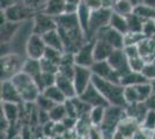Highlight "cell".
Returning a JSON list of instances; mask_svg holds the SVG:
<instances>
[{
  "instance_id": "obj_1",
  "label": "cell",
  "mask_w": 155,
  "mask_h": 139,
  "mask_svg": "<svg viewBox=\"0 0 155 139\" xmlns=\"http://www.w3.org/2000/svg\"><path fill=\"white\" fill-rule=\"evenodd\" d=\"M93 85L103 95L109 106L122 107V108L127 106L124 98V86H122L120 84L108 81L93 75Z\"/></svg>"
},
{
  "instance_id": "obj_2",
  "label": "cell",
  "mask_w": 155,
  "mask_h": 139,
  "mask_svg": "<svg viewBox=\"0 0 155 139\" xmlns=\"http://www.w3.org/2000/svg\"><path fill=\"white\" fill-rule=\"evenodd\" d=\"M11 81L19 91L23 103H35L38 96L42 94V91L39 89L36 81L26 73H18L11 79Z\"/></svg>"
},
{
  "instance_id": "obj_3",
  "label": "cell",
  "mask_w": 155,
  "mask_h": 139,
  "mask_svg": "<svg viewBox=\"0 0 155 139\" xmlns=\"http://www.w3.org/2000/svg\"><path fill=\"white\" fill-rule=\"evenodd\" d=\"M126 117L125 109L122 107L109 106L105 110L103 123L101 124L100 129L103 133L104 139H112L114 134L118 130L120 122Z\"/></svg>"
},
{
  "instance_id": "obj_4",
  "label": "cell",
  "mask_w": 155,
  "mask_h": 139,
  "mask_svg": "<svg viewBox=\"0 0 155 139\" xmlns=\"http://www.w3.org/2000/svg\"><path fill=\"white\" fill-rule=\"evenodd\" d=\"M27 57L19 53H9L1 56V81L11 80L18 73L22 72Z\"/></svg>"
},
{
  "instance_id": "obj_5",
  "label": "cell",
  "mask_w": 155,
  "mask_h": 139,
  "mask_svg": "<svg viewBox=\"0 0 155 139\" xmlns=\"http://www.w3.org/2000/svg\"><path fill=\"white\" fill-rule=\"evenodd\" d=\"M111 14H112L111 9H104V8L91 12L89 29H88V34H87V41H95L97 33L100 30H102L103 28L109 26Z\"/></svg>"
},
{
  "instance_id": "obj_6",
  "label": "cell",
  "mask_w": 155,
  "mask_h": 139,
  "mask_svg": "<svg viewBox=\"0 0 155 139\" xmlns=\"http://www.w3.org/2000/svg\"><path fill=\"white\" fill-rule=\"evenodd\" d=\"M7 21L15 22V23H25L27 21H30L34 19L36 12L32 11L31 8L26 6L22 1L15 2L13 6L7 8L5 11H1Z\"/></svg>"
},
{
  "instance_id": "obj_7",
  "label": "cell",
  "mask_w": 155,
  "mask_h": 139,
  "mask_svg": "<svg viewBox=\"0 0 155 139\" xmlns=\"http://www.w3.org/2000/svg\"><path fill=\"white\" fill-rule=\"evenodd\" d=\"M56 29H58L56 18L50 16L44 12H38L35 14L32 19V33L34 34L43 36Z\"/></svg>"
},
{
  "instance_id": "obj_8",
  "label": "cell",
  "mask_w": 155,
  "mask_h": 139,
  "mask_svg": "<svg viewBox=\"0 0 155 139\" xmlns=\"http://www.w3.org/2000/svg\"><path fill=\"white\" fill-rule=\"evenodd\" d=\"M46 49H48V46H46L43 37L32 33L27 41L26 57L29 59L41 60L44 57Z\"/></svg>"
},
{
  "instance_id": "obj_9",
  "label": "cell",
  "mask_w": 155,
  "mask_h": 139,
  "mask_svg": "<svg viewBox=\"0 0 155 139\" xmlns=\"http://www.w3.org/2000/svg\"><path fill=\"white\" fill-rule=\"evenodd\" d=\"M73 82H74V86L77 89L78 96L81 95L93 84V72H91V70L87 68V67L75 65Z\"/></svg>"
},
{
  "instance_id": "obj_10",
  "label": "cell",
  "mask_w": 155,
  "mask_h": 139,
  "mask_svg": "<svg viewBox=\"0 0 155 139\" xmlns=\"http://www.w3.org/2000/svg\"><path fill=\"white\" fill-rule=\"evenodd\" d=\"M107 61L110 64V66L119 74L120 79L123 78L124 75L129 74L132 71L131 67H130L129 58H127V56L124 52V49H122V50H115Z\"/></svg>"
},
{
  "instance_id": "obj_11",
  "label": "cell",
  "mask_w": 155,
  "mask_h": 139,
  "mask_svg": "<svg viewBox=\"0 0 155 139\" xmlns=\"http://www.w3.org/2000/svg\"><path fill=\"white\" fill-rule=\"evenodd\" d=\"M94 42L95 41H87L84 45L78 50L77 53L74 55L75 65L87 67V68H91V66L95 64V58H94Z\"/></svg>"
},
{
  "instance_id": "obj_12",
  "label": "cell",
  "mask_w": 155,
  "mask_h": 139,
  "mask_svg": "<svg viewBox=\"0 0 155 139\" xmlns=\"http://www.w3.org/2000/svg\"><path fill=\"white\" fill-rule=\"evenodd\" d=\"M95 40H102L105 41L107 43H109L115 50H122L125 48L124 43V35L118 33L117 30L112 29L110 26L103 28L102 30H100L97 33Z\"/></svg>"
},
{
  "instance_id": "obj_13",
  "label": "cell",
  "mask_w": 155,
  "mask_h": 139,
  "mask_svg": "<svg viewBox=\"0 0 155 139\" xmlns=\"http://www.w3.org/2000/svg\"><path fill=\"white\" fill-rule=\"evenodd\" d=\"M91 72H93V75H95L97 78L120 84V77H119V74L110 66V64L107 60L105 61H96L91 66Z\"/></svg>"
},
{
  "instance_id": "obj_14",
  "label": "cell",
  "mask_w": 155,
  "mask_h": 139,
  "mask_svg": "<svg viewBox=\"0 0 155 139\" xmlns=\"http://www.w3.org/2000/svg\"><path fill=\"white\" fill-rule=\"evenodd\" d=\"M0 98H1V102H5V103H15V104L23 103L19 91L16 89V87L14 86V84L11 80L1 81Z\"/></svg>"
},
{
  "instance_id": "obj_15",
  "label": "cell",
  "mask_w": 155,
  "mask_h": 139,
  "mask_svg": "<svg viewBox=\"0 0 155 139\" xmlns=\"http://www.w3.org/2000/svg\"><path fill=\"white\" fill-rule=\"evenodd\" d=\"M79 98L84 101L87 104H89L91 108L95 107H109V103L107 102V100L104 99V96L100 93V91L96 87L91 84L81 95H79Z\"/></svg>"
},
{
  "instance_id": "obj_16",
  "label": "cell",
  "mask_w": 155,
  "mask_h": 139,
  "mask_svg": "<svg viewBox=\"0 0 155 139\" xmlns=\"http://www.w3.org/2000/svg\"><path fill=\"white\" fill-rule=\"evenodd\" d=\"M22 104L1 102V115L8 121V123L11 124V126L20 125V117H21Z\"/></svg>"
},
{
  "instance_id": "obj_17",
  "label": "cell",
  "mask_w": 155,
  "mask_h": 139,
  "mask_svg": "<svg viewBox=\"0 0 155 139\" xmlns=\"http://www.w3.org/2000/svg\"><path fill=\"white\" fill-rule=\"evenodd\" d=\"M125 114L129 118L133 119L138 122L139 124H141L143 118L146 117V115L148 113V108L145 104V102H139V103H133V104H127L124 108Z\"/></svg>"
},
{
  "instance_id": "obj_18",
  "label": "cell",
  "mask_w": 155,
  "mask_h": 139,
  "mask_svg": "<svg viewBox=\"0 0 155 139\" xmlns=\"http://www.w3.org/2000/svg\"><path fill=\"white\" fill-rule=\"evenodd\" d=\"M56 86L63 92V94L66 96V99H74V98L78 96L73 79L68 78V77H65V75H61V74L57 73Z\"/></svg>"
},
{
  "instance_id": "obj_19",
  "label": "cell",
  "mask_w": 155,
  "mask_h": 139,
  "mask_svg": "<svg viewBox=\"0 0 155 139\" xmlns=\"http://www.w3.org/2000/svg\"><path fill=\"white\" fill-rule=\"evenodd\" d=\"M23 23H15V22H9L7 21L4 25H1V30H0V38L1 43L5 44H11L15 36L19 33L20 28Z\"/></svg>"
},
{
  "instance_id": "obj_20",
  "label": "cell",
  "mask_w": 155,
  "mask_h": 139,
  "mask_svg": "<svg viewBox=\"0 0 155 139\" xmlns=\"http://www.w3.org/2000/svg\"><path fill=\"white\" fill-rule=\"evenodd\" d=\"M115 51V49L105 41L95 40L94 42V58L96 61H105Z\"/></svg>"
},
{
  "instance_id": "obj_21",
  "label": "cell",
  "mask_w": 155,
  "mask_h": 139,
  "mask_svg": "<svg viewBox=\"0 0 155 139\" xmlns=\"http://www.w3.org/2000/svg\"><path fill=\"white\" fill-rule=\"evenodd\" d=\"M22 72L28 74L29 77H31L32 79L36 81V84L38 85L39 89H41V77H42V73H43L42 67H41V60L27 58L26 61H25V65H23V68H22Z\"/></svg>"
},
{
  "instance_id": "obj_22",
  "label": "cell",
  "mask_w": 155,
  "mask_h": 139,
  "mask_svg": "<svg viewBox=\"0 0 155 139\" xmlns=\"http://www.w3.org/2000/svg\"><path fill=\"white\" fill-rule=\"evenodd\" d=\"M139 129H140V124L126 116L120 122L117 131H119L126 139H134L137 132L139 131Z\"/></svg>"
},
{
  "instance_id": "obj_23",
  "label": "cell",
  "mask_w": 155,
  "mask_h": 139,
  "mask_svg": "<svg viewBox=\"0 0 155 139\" xmlns=\"http://www.w3.org/2000/svg\"><path fill=\"white\" fill-rule=\"evenodd\" d=\"M56 21H57L58 29H63V30H70V29L80 27L78 14H61L56 18Z\"/></svg>"
},
{
  "instance_id": "obj_24",
  "label": "cell",
  "mask_w": 155,
  "mask_h": 139,
  "mask_svg": "<svg viewBox=\"0 0 155 139\" xmlns=\"http://www.w3.org/2000/svg\"><path fill=\"white\" fill-rule=\"evenodd\" d=\"M42 37H43V40H44L48 48L64 52V43H63V38H61V36L59 34L58 29L52 30L50 33L43 35Z\"/></svg>"
},
{
  "instance_id": "obj_25",
  "label": "cell",
  "mask_w": 155,
  "mask_h": 139,
  "mask_svg": "<svg viewBox=\"0 0 155 139\" xmlns=\"http://www.w3.org/2000/svg\"><path fill=\"white\" fill-rule=\"evenodd\" d=\"M65 5H66L65 0H48L43 12L50 16L57 18L59 15L64 14Z\"/></svg>"
},
{
  "instance_id": "obj_26",
  "label": "cell",
  "mask_w": 155,
  "mask_h": 139,
  "mask_svg": "<svg viewBox=\"0 0 155 139\" xmlns=\"http://www.w3.org/2000/svg\"><path fill=\"white\" fill-rule=\"evenodd\" d=\"M109 26L111 27L112 29L117 30L118 33L123 34V35L129 33V26H127V20H126V18L123 16V15H120V14L115 13L114 11H112V14H111V19H110Z\"/></svg>"
},
{
  "instance_id": "obj_27",
  "label": "cell",
  "mask_w": 155,
  "mask_h": 139,
  "mask_svg": "<svg viewBox=\"0 0 155 139\" xmlns=\"http://www.w3.org/2000/svg\"><path fill=\"white\" fill-rule=\"evenodd\" d=\"M145 82H149V81L142 75V73L133 72V71H131L129 74L124 75L123 78L120 79V85L124 87L138 86V85H141V84H145Z\"/></svg>"
},
{
  "instance_id": "obj_28",
  "label": "cell",
  "mask_w": 155,
  "mask_h": 139,
  "mask_svg": "<svg viewBox=\"0 0 155 139\" xmlns=\"http://www.w3.org/2000/svg\"><path fill=\"white\" fill-rule=\"evenodd\" d=\"M77 14H78V19H79L80 27L82 28V30H84L86 36H87L88 29H89V21H91V11L82 2L80 5V7H79V11H78Z\"/></svg>"
},
{
  "instance_id": "obj_29",
  "label": "cell",
  "mask_w": 155,
  "mask_h": 139,
  "mask_svg": "<svg viewBox=\"0 0 155 139\" xmlns=\"http://www.w3.org/2000/svg\"><path fill=\"white\" fill-rule=\"evenodd\" d=\"M42 94L45 95L48 99H50L52 102H54L56 104H63V103L66 102V100H67L66 96L63 94V92H61L56 85L45 88V89L42 92Z\"/></svg>"
},
{
  "instance_id": "obj_30",
  "label": "cell",
  "mask_w": 155,
  "mask_h": 139,
  "mask_svg": "<svg viewBox=\"0 0 155 139\" xmlns=\"http://www.w3.org/2000/svg\"><path fill=\"white\" fill-rule=\"evenodd\" d=\"M134 5L132 2H130L127 0H116L115 1V5H114V8L112 11L117 14H120L123 16H129L133 13L134 11Z\"/></svg>"
},
{
  "instance_id": "obj_31",
  "label": "cell",
  "mask_w": 155,
  "mask_h": 139,
  "mask_svg": "<svg viewBox=\"0 0 155 139\" xmlns=\"http://www.w3.org/2000/svg\"><path fill=\"white\" fill-rule=\"evenodd\" d=\"M133 13L138 15L143 21L155 20V7H150L143 4H139L134 7Z\"/></svg>"
},
{
  "instance_id": "obj_32",
  "label": "cell",
  "mask_w": 155,
  "mask_h": 139,
  "mask_svg": "<svg viewBox=\"0 0 155 139\" xmlns=\"http://www.w3.org/2000/svg\"><path fill=\"white\" fill-rule=\"evenodd\" d=\"M107 108L105 107H95V108H91V113H89V118H91L93 126H101V124L103 123Z\"/></svg>"
},
{
  "instance_id": "obj_33",
  "label": "cell",
  "mask_w": 155,
  "mask_h": 139,
  "mask_svg": "<svg viewBox=\"0 0 155 139\" xmlns=\"http://www.w3.org/2000/svg\"><path fill=\"white\" fill-rule=\"evenodd\" d=\"M126 20H127V26H129L130 33H142V28H143L145 21L140 19L138 15L132 13L131 15L126 16Z\"/></svg>"
},
{
  "instance_id": "obj_34",
  "label": "cell",
  "mask_w": 155,
  "mask_h": 139,
  "mask_svg": "<svg viewBox=\"0 0 155 139\" xmlns=\"http://www.w3.org/2000/svg\"><path fill=\"white\" fill-rule=\"evenodd\" d=\"M49 114H50L51 121L54 122V123L63 122V121L67 117V113H66L64 103H63V104H56V106L53 107L51 110L49 111Z\"/></svg>"
},
{
  "instance_id": "obj_35",
  "label": "cell",
  "mask_w": 155,
  "mask_h": 139,
  "mask_svg": "<svg viewBox=\"0 0 155 139\" xmlns=\"http://www.w3.org/2000/svg\"><path fill=\"white\" fill-rule=\"evenodd\" d=\"M73 103H74V107H75V110H77V115L78 118L79 117H82V116H86V115H89L91 110V107L89 104H87L84 101L80 99L79 96L72 99Z\"/></svg>"
},
{
  "instance_id": "obj_36",
  "label": "cell",
  "mask_w": 155,
  "mask_h": 139,
  "mask_svg": "<svg viewBox=\"0 0 155 139\" xmlns=\"http://www.w3.org/2000/svg\"><path fill=\"white\" fill-rule=\"evenodd\" d=\"M124 98L126 101V104H133V103H139L140 98L137 92L136 86L124 87Z\"/></svg>"
},
{
  "instance_id": "obj_37",
  "label": "cell",
  "mask_w": 155,
  "mask_h": 139,
  "mask_svg": "<svg viewBox=\"0 0 155 139\" xmlns=\"http://www.w3.org/2000/svg\"><path fill=\"white\" fill-rule=\"evenodd\" d=\"M145 38V35L142 33H127L124 35V43L125 46L138 45Z\"/></svg>"
},
{
  "instance_id": "obj_38",
  "label": "cell",
  "mask_w": 155,
  "mask_h": 139,
  "mask_svg": "<svg viewBox=\"0 0 155 139\" xmlns=\"http://www.w3.org/2000/svg\"><path fill=\"white\" fill-rule=\"evenodd\" d=\"M56 79H57V74H53V73H42V77H41V89L42 92L48 88V87H51L56 85Z\"/></svg>"
},
{
  "instance_id": "obj_39",
  "label": "cell",
  "mask_w": 155,
  "mask_h": 139,
  "mask_svg": "<svg viewBox=\"0 0 155 139\" xmlns=\"http://www.w3.org/2000/svg\"><path fill=\"white\" fill-rule=\"evenodd\" d=\"M35 104H36V107L38 108L39 110H45V111H50L52 108L56 106L54 102H52L51 100L48 99L45 95H43V94L39 95L37 101L35 102Z\"/></svg>"
},
{
  "instance_id": "obj_40",
  "label": "cell",
  "mask_w": 155,
  "mask_h": 139,
  "mask_svg": "<svg viewBox=\"0 0 155 139\" xmlns=\"http://www.w3.org/2000/svg\"><path fill=\"white\" fill-rule=\"evenodd\" d=\"M140 126L149 131H155V110H148Z\"/></svg>"
},
{
  "instance_id": "obj_41",
  "label": "cell",
  "mask_w": 155,
  "mask_h": 139,
  "mask_svg": "<svg viewBox=\"0 0 155 139\" xmlns=\"http://www.w3.org/2000/svg\"><path fill=\"white\" fill-rule=\"evenodd\" d=\"M63 53L61 51H58V50H54V49H50V48H48L45 51V55H44V57L43 58H45V59L50 60L52 63H54V64H57V65H60V61H61V57H63Z\"/></svg>"
},
{
  "instance_id": "obj_42",
  "label": "cell",
  "mask_w": 155,
  "mask_h": 139,
  "mask_svg": "<svg viewBox=\"0 0 155 139\" xmlns=\"http://www.w3.org/2000/svg\"><path fill=\"white\" fill-rule=\"evenodd\" d=\"M22 2L29 8H31L32 11H35L36 13H38V12H43L48 0H22Z\"/></svg>"
},
{
  "instance_id": "obj_43",
  "label": "cell",
  "mask_w": 155,
  "mask_h": 139,
  "mask_svg": "<svg viewBox=\"0 0 155 139\" xmlns=\"http://www.w3.org/2000/svg\"><path fill=\"white\" fill-rule=\"evenodd\" d=\"M129 63L130 67H131V70L133 72H141L145 65H146V61L143 60L141 56H138V57H134V58H130Z\"/></svg>"
},
{
  "instance_id": "obj_44",
  "label": "cell",
  "mask_w": 155,
  "mask_h": 139,
  "mask_svg": "<svg viewBox=\"0 0 155 139\" xmlns=\"http://www.w3.org/2000/svg\"><path fill=\"white\" fill-rule=\"evenodd\" d=\"M41 67H42V71L45 73H53V74H57L59 70V66L57 64L52 63L50 60L45 59V58H42L41 59Z\"/></svg>"
},
{
  "instance_id": "obj_45",
  "label": "cell",
  "mask_w": 155,
  "mask_h": 139,
  "mask_svg": "<svg viewBox=\"0 0 155 139\" xmlns=\"http://www.w3.org/2000/svg\"><path fill=\"white\" fill-rule=\"evenodd\" d=\"M142 75L148 80H155V64L154 63H146V65L143 67V70L141 71Z\"/></svg>"
},
{
  "instance_id": "obj_46",
  "label": "cell",
  "mask_w": 155,
  "mask_h": 139,
  "mask_svg": "<svg viewBox=\"0 0 155 139\" xmlns=\"http://www.w3.org/2000/svg\"><path fill=\"white\" fill-rule=\"evenodd\" d=\"M142 34L145 37H152L155 35V20L145 21L143 28H142Z\"/></svg>"
},
{
  "instance_id": "obj_47",
  "label": "cell",
  "mask_w": 155,
  "mask_h": 139,
  "mask_svg": "<svg viewBox=\"0 0 155 139\" xmlns=\"http://www.w3.org/2000/svg\"><path fill=\"white\" fill-rule=\"evenodd\" d=\"M41 129H42V134L43 136L49 137V138H52L54 136V122L50 121L49 123L41 126Z\"/></svg>"
},
{
  "instance_id": "obj_48",
  "label": "cell",
  "mask_w": 155,
  "mask_h": 139,
  "mask_svg": "<svg viewBox=\"0 0 155 139\" xmlns=\"http://www.w3.org/2000/svg\"><path fill=\"white\" fill-rule=\"evenodd\" d=\"M64 106H65V109H66V113H67V116L78 118L77 110H75V107H74V103H73L72 99L66 100V102L64 103Z\"/></svg>"
},
{
  "instance_id": "obj_49",
  "label": "cell",
  "mask_w": 155,
  "mask_h": 139,
  "mask_svg": "<svg viewBox=\"0 0 155 139\" xmlns=\"http://www.w3.org/2000/svg\"><path fill=\"white\" fill-rule=\"evenodd\" d=\"M124 52L127 56V58H134V57H138L140 56L139 53V50H138V45H130V46H125L124 48Z\"/></svg>"
},
{
  "instance_id": "obj_50",
  "label": "cell",
  "mask_w": 155,
  "mask_h": 139,
  "mask_svg": "<svg viewBox=\"0 0 155 139\" xmlns=\"http://www.w3.org/2000/svg\"><path fill=\"white\" fill-rule=\"evenodd\" d=\"M87 139H104V136L100 129V126H93L88 133Z\"/></svg>"
},
{
  "instance_id": "obj_51",
  "label": "cell",
  "mask_w": 155,
  "mask_h": 139,
  "mask_svg": "<svg viewBox=\"0 0 155 139\" xmlns=\"http://www.w3.org/2000/svg\"><path fill=\"white\" fill-rule=\"evenodd\" d=\"M77 123H78V118H75V117H70V116H67L63 121V124L66 126L67 131H74L75 130V126H77Z\"/></svg>"
},
{
  "instance_id": "obj_52",
  "label": "cell",
  "mask_w": 155,
  "mask_h": 139,
  "mask_svg": "<svg viewBox=\"0 0 155 139\" xmlns=\"http://www.w3.org/2000/svg\"><path fill=\"white\" fill-rule=\"evenodd\" d=\"M84 4L91 9V12L94 11H98L102 8V4L101 0H84Z\"/></svg>"
},
{
  "instance_id": "obj_53",
  "label": "cell",
  "mask_w": 155,
  "mask_h": 139,
  "mask_svg": "<svg viewBox=\"0 0 155 139\" xmlns=\"http://www.w3.org/2000/svg\"><path fill=\"white\" fill-rule=\"evenodd\" d=\"M51 121L50 118V114L49 111H45V110H39L38 109V124L41 126L49 123Z\"/></svg>"
},
{
  "instance_id": "obj_54",
  "label": "cell",
  "mask_w": 155,
  "mask_h": 139,
  "mask_svg": "<svg viewBox=\"0 0 155 139\" xmlns=\"http://www.w3.org/2000/svg\"><path fill=\"white\" fill-rule=\"evenodd\" d=\"M145 104L147 106L149 110H155V93H152V95L147 99Z\"/></svg>"
},
{
  "instance_id": "obj_55",
  "label": "cell",
  "mask_w": 155,
  "mask_h": 139,
  "mask_svg": "<svg viewBox=\"0 0 155 139\" xmlns=\"http://www.w3.org/2000/svg\"><path fill=\"white\" fill-rule=\"evenodd\" d=\"M15 2H18V0H0V4H1V11H5V9H7V8L12 7Z\"/></svg>"
},
{
  "instance_id": "obj_56",
  "label": "cell",
  "mask_w": 155,
  "mask_h": 139,
  "mask_svg": "<svg viewBox=\"0 0 155 139\" xmlns=\"http://www.w3.org/2000/svg\"><path fill=\"white\" fill-rule=\"evenodd\" d=\"M115 1L116 0H101L102 8H104V9H111L112 11L114 5H115Z\"/></svg>"
},
{
  "instance_id": "obj_57",
  "label": "cell",
  "mask_w": 155,
  "mask_h": 139,
  "mask_svg": "<svg viewBox=\"0 0 155 139\" xmlns=\"http://www.w3.org/2000/svg\"><path fill=\"white\" fill-rule=\"evenodd\" d=\"M65 1H66V4L75 5V6H80V5L84 2V0H65Z\"/></svg>"
},
{
  "instance_id": "obj_58",
  "label": "cell",
  "mask_w": 155,
  "mask_h": 139,
  "mask_svg": "<svg viewBox=\"0 0 155 139\" xmlns=\"http://www.w3.org/2000/svg\"><path fill=\"white\" fill-rule=\"evenodd\" d=\"M140 4L147 5L150 7H155V0H140Z\"/></svg>"
},
{
  "instance_id": "obj_59",
  "label": "cell",
  "mask_w": 155,
  "mask_h": 139,
  "mask_svg": "<svg viewBox=\"0 0 155 139\" xmlns=\"http://www.w3.org/2000/svg\"><path fill=\"white\" fill-rule=\"evenodd\" d=\"M112 139H126V138H125V137H124L123 134L119 132V131H116V133L114 134Z\"/></svg>"
},
{
  "instance_id": "obj_60",
  "label": "cell",
  "mask_w": 155,
  "mask_h": 139,
  "mask_svg": "<svg viewBox=\"0 0 155 139\" xmlns=\"http://www.w3.org/2000/svg\"><path fill=\"white\" fill-rule=\"evenodd\" d=\"M149 84H150V87H152V91H153V93H155V80L149 81Z\"/></svg>"
},
{
  "instance_id": "obj_61",
  "label": "cell",
  "mask_w": 155,
  "mask_h": 139,
  "mask_svg": "<svg viewBox=\"0 0 155 139\" xmlns=\"http://www.w3.org/2000/svg\"><path fill=\"white\" fill-rule=\"evenodd\" d=\"M127 1L132 2L134 6H137V5H139V4H140V0H127Z\"/></svg>"
},
{
  "instance_id": "obj_62",
  "label": "cell",
  "mask_w": 155,
  "mask_h": 139,
  "mask_svg": "<svg viewBox=\"0 0 155 139\" xmlns=\"http://www.w3.org/2000/svg\"><path fill=\"white\" fill-rule=\"evenodd\" d=\"M52 139H66V136H53Z\"/></svg>"
},
{
  "instance_id": "obj_63",
  "label": "cell",
  "mask_w": 155,
  "mask_h": 139,
  "mask_svg": "<svg viewBox=\"0 0 155 139\" xmlns=\"http://www.w3.org/2000/svg\"><path fill=\"white\" fill-rule=\"evenodd\" d=\"M38 139H52V138H49V137H45V136H42V137H39Z\"/></svg>"
},
{
  "instance_id": "obj_64",
  "label": "cell",
  "mask_w": 155,
  "mask_h": 139,
  "mask_svg": "<svg viewBox=\"0 0 155 139\" xmlns=\"http://www.w3.org/2000/svg\"><path fill=\"white\" fill-rule=\"evenodd\" d=\"M153 63H154V64H155V58H154V60H153Z\"/></svg>"
}]
</instances>
